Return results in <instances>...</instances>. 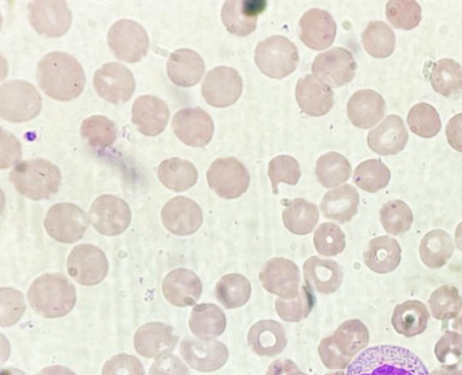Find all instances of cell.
Segmentation results:
<instances>
[{"instance_id":"6da1fadb","label":"cell","mask_w":462,"mask_h":375,"mask_svg":"<svg viewBox=\"0 0 462 375\" xmlns=\"http://www.w3.org/2000/svg\"><path fill=\"white\" fill-rule=\"evenodd\" d=\"M36 77L41 89L59 101L77 98L83 91L86 81L80 63L62 51H52L42 58Z\"/></svg>"},{"instance_id":"7a4b0ae2","label":"cell","mask_w":462,"mask_h":375,"mask_svg":"<svg viewBox=\"0 0 462 375\" xmlns=\"http://www.w3.org/2000/svg\"><path fill=\"white\" fill-rule=\"evenodd\" d=\"M346 375H429V372L411 351L395 345H378L358 354L347 366Z\"/></svg>"},{"instance_id":"3957f363","label":"cell","mask_w":462,"mask_h":375,"mask_svg":"<svg viewBox=\"0 0 462 375\" xmlns=\"http://www.w3.org/2000/svg\"><path fill=\"white\" fill-rule=\"evenodd\" d=\"M32 309L47 318L60 317L71 311L76 302L72 283L61 274H44L37 278L28 290Z\"/></svg>"},{"instance_id":"277c9868","label":"cell","mask_w":462,"mask_h":375,"mask_svg":"<svg viewBox=\"0 0 462 375\" xmlns=\"http://www.w3.org/2000/svg\"><path fill=\"white\" fill-rule=\"evenodd\" d=\"M9 179L23 196L32 199H46L59 190L60 173L56 165L44 159H32L17 164Z\"/></svg>"},{"instance_id":"5b68a950","label":"cell","mask_w":462,"mask_h":375,"mask_svg":"<svg viewBox=\"0 0 462 375\" xmlns=\"http://www.w3.org/2000/svg\"><path fill=\"white\" fill-rule=\"evenodd\" d=\"M254 61L264 75L279 79L294 71L299 62V52L288 38L273 35L257 44Z\"/></svg>"},{"instance_id":"8992f818","label":"cell","mask_w":462,"mask_h":375,"mask_svg":"<svg viewBox=\"0 0 462 375\" xmlns=\"http://www.w3.org/2000/svg\"><path fill=\"white\" fill-rule=\"evenodd\" d=\"M42 109V98L35 87L24 80H10L0 87V114L8 122L33 119Z\"/></svg>"},{"instance_id":"52a82bcc","label":"cell","mask_w":462,"mask_h":375,"mask_svg":"<svg viewBox=\"0 0 462 375\" xmlns=\"http://www.w3.org/2000/svg\"><path fill=\"white\" fill-rule=\"evenodd\" d=\"M208 186L225 199L241 197L249 188L250 175L245 166L234 157L218 158L207 172Z\"/></svg>"},{"instance_id":"ba28073f","label":"cell","mask_w":462,"mask_h":375,"mask_svg":"<svg viewBox=\"0 0 462 375\" xmlns=\"http://www.w3.org/2000/svg\"><path fill=\"white\" fill-rule=\"evenodd\" d=\"M107 42L116 57L126 62L141 60L149 49V38L144 28L128 19L119 20L110 27Z\"/></svg>"},{"instance_id":"9c48e42d","label":"cell","mask_w":462,"mask_h":375,"mask_svg":"<svg viewBox=\"0 0 462 375\" xmlns=\"http://www.w3.org/2000/svg\"><path fill=\"white\" fill-rule=\"evenodd\" d=\"M88 221L89 217L77 205L60 203L53 205L48 210L44 226L54 240L63 243H72L83 236Z\"/></svg>"},{"instance_id":"30bf717a","label":"cell","mask_w":462,"mask_h":375,"mask_svg":"<svg viewBox=\"0 0 462 375\" xmlns=\"http://www.w3.org/2000/svg\"><path fill=\"white\" fill-rule=\"evenodd\" d=\"M28 17L34 30L46 37L62 36L72 21L71 12L62 0L32 1L28 5Z\"/></svg>"},{"instance_id":"8fae6325","label":"cell","mask_w":462,"mask_h":375,"mask_svg":"<svg viewBox=\"0 0 462 375\" xmlns=\"http://www.w3.org/2000/svg\"><path fill=\"white\" fill-rule=\"evenodd\" d=\"M88 217L100 233L114 236L122 233L130 224L131 210L124 199L103 195L92 203Z\"/></svg>"},{"instance_id":"7c38bea8","label":"cell","mask_w":462,"mask_h":375,"mask_svg":"<svg viewBox=\"0 0 462 375\" xmlns=\"http://www.w3.org/2000/svg\"><path fill=\"white\" fill-rule=\"evenodd\" d=\"M243 90V81L237 70L226 66L210 69L201 87L208 104L215 107H226L235 104Z\"/></svg>"},{"instance_id":"4fadbf2b","label":"cell","mask_w":462,"mask_h":375,"mask_svg":"<svg viewBox=\"0 0 462 375\" xmlns=\"http://www.w3.org/2000/svg\"><path fill=\"white\" fill-rule=\"evenodd\" d=\"M93 85L99 96L113 104L128 101L135 89L133 73L118 62H108L98 69Z\"/></svg>"},{"instance_id":"5bb4252c","label":"cell","mask_w":462,"mask_h":375,"mask_svg":"<svg viewBox=\"0 0 462 375\" xmlns=\"http://www.w3.org/2000/svg\"><path fill=\"white\" fill-rule=\"evenodd\" d=\"M311 69L313 76L324 84L339 87L353 79L356 62L349 50L335 47L317 55Z\"/></svg>"},{"instance_id":"9a60e30c","label":"cell","mask_w":462,"mask_h":375,"mask_svg":"<svg viewBox=\"0 0 462 375\" xmlns=\"http://www.w3.org/2000/svg\"><path fill=\"white\" fill-rule=\"evenodd\" d=\"M263 288L282 299H291L300 290V274L297 264L283 257L267 261L259 273Z\"/></svg>"},{"instance_id":"2e32d148","label":"cell","mask_w":462,"mask_h":375,"mask_svg":"<svg viewBox=\"0 0 462 375\" xmlns=\"http://www.w3.org/2000/svg\"><path fill=\"white\" fill-rule=\"evenodd\" d=\"M67 269L78 283L93 286L101 282L106 276L108 262L99 248L91 244H79L70 252Z\"/></svg>"},{"instance_id":"e0dca14e","label":"cell","mask_w":462,"mask_h":375,"mask_svg":"<svg viewBox=\"0 0 462 375\" xmlns=\"http://www.w3.org/2000/svg\"><path fill=\"white\" fill-rule=\"evenodd\" d=\"M171 125L179 140L191 147L207 145L214 133L211 116L199 107L180 109L175 114Z\"/></svg>"},{"instance_id":"ac0fdd59","label":"cell","mask_w":462,"mask_h":375,"mask_svg":"<svg viewBox=\"0 0 462 375\" xmlns=\"http://www.w3.org/2000/svg\"><path fill=\"white\" fill-rule=\"evenodd\" d=\"M164 226L177 235H190L197 232L203 222L200 206L186 197L170 199L162 209Z\"/></svg>"},{"instance_id":"d6986e66","label":"cell","mask_w":462,"mask_h":375,"mask_svg":"<svg viewBox=\"0 0 462 375\" xmlns=\"http://www.w3.org/2000/svg\"><path fill=\"white\" fill-rule=\"evenodd\" d=\"M184 360L199 370H213L222 366L228 358L227 347L211 338H188L180 343Z\"/></svg>"},{"instance_id":"ffe728a7","label":"cell","mask_w":462,"mask_h":375,"mask_svg":"<svg viewBox=\"0 0 462 375\" xmlns=\"http://www.w3.org/2000/svg\"><path fill=\"white\" fill-rule=\"evenodd\" d=\"M300 39L315 50L328 48L337 33V24L331 14L319 8L305 12L300 20Z\"/></svg>"},{"instance_id":"44dd1931","label":"cell","mask_w":462,"mask_h":375,"mask_svg":"<svg viewBox=\"0 0 462 375\" xmlns=\"http://www.w3.org/2000/svg\"><path fill=\"white\" fill-rule=\"evenodd\" d=\"M266 5L263 0L226 1L221 10L222 22L230 33L247 36L255 30L257 18Z\"/></svg>"},{"instance_id":"7402d4cb","label":"cell","mask_w":462,"mask_h":375,"mask_svg":"<svg viewBox=\"0 0 462 375\" xmlns=\"http://www.w3.org/2000/svg\"><path fill=\"white\" fill-rule=\"evenodd\" d=\"M169 116L167 104L155 96H141L132 107V122L136 129L146 136H156L161 133L167 124Z\"/></svg>"},{"instance_id":"603a6c76","label":"cell","mask_w":462,"mask_h":375,"mask_svg":"<svg viewBox=\"0 0 462 375\" xmlns=\"http://www.w3.org/2000/svg\"><path fill=\"white\" fill-rule=\"evenodd\" d=\"M302 270L306 286L320 294L335 293L343 281L341 267L331 259L310 256L304 261Z\"/></svg>"},{"instance_id":"cb8c5ba5","label":"cell","mask_w":462,"mask_h":375,"mask_svg":"<svg viewBox=\"0 0 462 375\" xmlns=\"http://www.w3.org/2000/svg\"><path fill=\"white\" fill-rule=\"evenodd\" d=\"M178 336L171 326L152 322L142 325L134 335L136 352L146 358L159 357L169 353L176 345Z\"/></svg>"},{"instance_id":"d4e9b609","label":"cell","mask_w":462,"mask_h":375,"mask_svg":"<svg viewBox=\"0 0 462 375\" xmlns=\"http://www.w3.org/2000/svg\"><path fill=\"white\" fill-rule=\"evenodd\" d=\"M162 292L172 305L189 306L199 299L202 283L192 270L180 268L170 271L164 278Z\"/></svg>"},{"instance_id":"484cf974","label":"cell","mask_w":462,"mask_h":375,"mask_svg":"<svg viewBox=\"0 0 462 375\" xmlns=\"http://www.w3.org/2000/svg\"><path fill=\"white\" fill-rule=\"evenodd\" d=\"M408 138L409 134L402 119L396 114H390L370 131L367 144L375 153L394 155L404 149Z\"/></svg>"},{"instance_id":"4316f807","label":"cell","mask_w":462,"mask_h":375,"mask_svg":"<svg viewBox=\"0 0 462 375\" xmlns=\"http://www.w3.org/2000/svg\"><path fill=\"white\" fill-rule=\"evenodd\" d=\"M300 108L308 115L321 116L333 105V91L311 74L300 78L295 88Z\"/></svg>"},{"instance_id":"83f0119b","label":"cell","mask_w":462,"mask_h":375,"mask_svg":"<svg viewBox=\"0 0 462 375\" xmlns=\"http://www.w3.org/2000/svg\"><path fill=\"white\" fill-rule=\"evenodd\" d=\"M287 343L285 330L276 320H260L254 323L247 333L249 347L261 356L278 355L287 346Z\"/></svg>"},{"instance_id":"f1b7e54d","label":"cell","mask_w":462,"mask_h":375,"mask_svg":"<svg viewBox=\"0 0 462 375\" xmlns=\"http://www.w3.org/2000/svg\"><path fill=\"white\" fill-rule=\"evenodd\" d=\"M385 102L383 96L372 89L355 92L347 102V114L352 123L363 129L376 124L383 116Z\"/></svg>"},{"instance_id":"f546056e","label":"cell","mask_w":462,"mask_h":375,"mask_svg":"<svg viewBox=\"0 0 462 375\" xmlns=\"http://www.w3.org/2000/svg\"><path fill=\"white\" fill-rule=\"evenodd\" d=\"M205 72L202 57L193 50L183 48L173 51L167 62V73L177 86L189 87L198 84Z\"/></svg>"},{"instance_id":"4dcf8cb0","label":"cell","mask_w":462,"mask_h":375,"mask_svg":"<svg viewBox=\"0 0 462 375\" xmlns=\"http://www.w3.org/2000/svg\"><path fill=\"white\" fill-rule=\"evenodd\" d=\"M359 194L349 184L328 191L321 199L320 210L324 217L339 224L349 222L357 213Z\"/></svg>"},{"instance_id":"1f68e13d","label":"cell","mask_w":462,"mask_h":375,"mask_svg":"<svg viewBox=\"0 0 462 375\" xmlns=\"http://www.w3.org/2000/svg\"><path fill=\"white\" fill-rule=\"evenodd\" d=\"M364 261L368 269L378 274L393 271L401 261V247L390 236H377L370 240L364 252Z\"/></svg>"},{"instance_id":"d6a6232c","label":"cell","mask_w":462,"mask_h":375,"mask_svg":"<svg viewBox=\"0 0 462 375\" xmlns=\"http://www.w3.org/2000/svg\"><path fill=\"white\" fill-rule=\"evenodd\" d=\"M429 318V310L422 302L407 300L395 306L392 325L398 334L411 337L425 331Z\"/></svg>"},{"instance_id":"836d02e7","label":"cell","mask_w":462,"mask_h":375,"mask_svg":"<svg viewBox=\"0 0 462 375\" xmlns=\"http://www.w3.org/2000/svg\"><path fill=\"white\" fill-rule=\"evenodd\" d=\"M189 326L197 337L213 339L221 335L226 330V314L216 304L196 305L190 313Z\"/></svg>"},{"instance_id":"e575fe53","label":"cell","mask_w":462,"mask_h":375,"mask_svg":"<svg viewBox=\"0 0 462 375\" xmlns=\"http://www.w3.org/2000/svg\"><path fill=\"white\" fill-rule=\"evenodd\" d=\"M319 219L318 206L304 199L294 198L287 201L282 211L285 228L296 235H307L316 227Z\"/></svg>"},{"instance_id":"d590c367","label":"cell","mask_w":462,"mask_h":375,"mask_svg":"<svg viewBox=\"0 0 462 375\" xmlns=\"http://www.w3.org/2000/svg\"><path fill=\"white\" fill-rule=\"evenodd\" d=\"M157 175L166 188L176 192L190 188L198 179V170L194 164L180 158L162 161Z\"/></svg>"},{"instance_id":"8d00e7d4","label":"cell","mask_w":462,"mask_h":375,"mask_svg":"<svg viewBox=\"0 0 462 375\" xmlns=\"http://www.w3.org/2000/svg\"><path fill=\"white\" fill-rule=\"evenodd\" d=\"M252 286L249 279L240 273L222 276L215 287L217 301L226 309H235L245 305L251 297Z\"/></svg>"},{"instance_id":"74e56055","label":"cell","mask_w":462,"mask_h":375,"mask_svg":"<svg viewBox=\"0 0 462 375\" xmlns=\"http://www.w3.org/2000/svg\"><path fill=\"white\" fill-rule=\"evenodd\" d=\"M423 263L430 268H440L451 258L454 243L449 234L440 229L427 233L419 247Z\"/></svg>"},{"instance_id":"f35d334b","label":"cell","mask_w":462,"mask_h":375,"mask_svg":"<svg viewBox=\"0 0 462 375\" xmlns=\"http://www.w3.org/2000/svg\"><path fill=\"white\" fill-rule=\"evenodd\" d=\"M433 89L446 96L457 97L462 93V67L452 59L435 62L430 73Z\"/></svg>"},{"instance_id":"ab89813d","label":"cell","mask_w":462,"mask_h":375,"mask_svg":"<svg viewBox=\"0 0 462 375\" xmlns=\"http://www.w3.org/2000/svg\"><path fill=\"white\" fill-rule=\"evenodd\" d=\"M332 336L337 350L350 358L364 350L370 339L366 325L356 318L341 323Z\"/></svg>"},{"instance_id":"60d3db41","label":"cell","mask_w":462,"mask_h":375,"mask_svg":"<svg viewBox=\"0 0 462 375\" xmlns=\"http://www.w3.org/2000/svg\"><path fill=\"white\" fill-rule=\"evenodd\" d=\"M315 173L318 181L323 187L336 188L348 179L351 174V165L342 154L330 151L318 159Z\"/></svg>"},{"instance_id":"b9f144b4","label":"cell","mask_w":462,"mask_h":375,"mask_svg":"<svg viewBox=\"0 0 462 375\" xmlns=\"http://www.w3.org/2000/svg\"><path fill=\"white\" fill-rule=\"evenodd\" d=\"M362 43L371 56L384 59L394 50V32L384 22L372 21L362 33Z\"/></svg>"},{"instance_id":"7bdbcfd3","label":"cell","mask_w":462,"mask_h":375,"mask_svg":"<svg viewBox=\"0 0 462 375\" xmlns=\"http://www.w3.org/2000/svg\"><path fill=\"white\" fill-rule=\"evenodd\" d=\"M274 306L281 319L288 323H298L311 313L315 306V297L309 287L302 285L295 297L277 298Z\"/></svg>"},{"instance_id":"ee69618b","label":"cell","mask_w":462,"mask_h":375,"mask_svg":"<svg viewBox=\"0 0 462 375\" xmlns=\"http://www.w3.org/2000/svg\"><path fill=\"white\" fill-rule=\"evenodd\" d=\"M390 169L380 160L371 159L361 162L354 171V182L361 189L375 193L385 188L390 180Z\"/></svg>"},{"instance_id":"f6af8a7d","label":"cell","mask_w":462,"mask_h":375,"mask_svg":"<svg viewBox=\"0 0 462 375\" xmlns=\"http://www.w3.org/2000/svg\"><path fill=\"white\" fill-rule=\"evenodd\" d=\"M407 123L411 131L422 138L434 137L441 128L438 112L426 103L417 104L410 109Z\"/></svg>"},{"instance_id":"bcb514c9","label":"cell","mask_w":462,"mask_h":375,"mask_svg":"<svg viewBox=\"0 0 462 375\" xmlns=\"http://www.w3.org/2000/svg\"><path fill=\"white\" fill-rule=\"evenodd\" d=\"M380 220L388 233L398 235L410 230L413 215L406 203L396 199L389 201L382 206Z\"/></svg>"},{"instance_id":"7dc6e473","label":"cell","mask_w":462,"mask_h":375,"mask_svg":"<svg viewBox=\"0 0 462 375\" xmlns=\"http://www.w3.org/2000/svg\"><path fill=\"white\" fill-rule=\"evenodd\" d=\"M80 132L82 137L94 147L106 148L116 139L115 123L104 115H92L85 119Z\"/></svg>"},{"instance_id":"c3c4849f","label":"cell","mask_w":462,"mask_h":375,"mask_svg":"<svg viewBox=\"0 0 462 375\" xmlns=\"http://www.w3.org/2000/svg\"><path fill=\"white\" fill-rule=\"evenodd\" d=\"M434 318L441 321L454 318L462 307V297L457 288L443 285L438 288L429 299Z\"/></svg>"},{"instance_id":"681fc988","label":"cell","mask_w":462,"mask_h":375,"mask_svg":"<svg viewBox=\"0 0 462 375\" xmlns=\"http://www.w3.org/2000/svg\"><path fill=\"white\" fill-rule=\"evenodd\" d=\"M313 243L319 255L334 257L345 250L346 235L337 224L325 222L316 228Z\"/></svg>"},{"instance_id":"f907efd6","label":"cell","mask_w":462,"mask_h":375,"mask_svg":"<svg viewBox=\"0 0 462 375\" xmlns=\"http://www.w3.org/2000/svg\"><path fill=\"white\" fill-rule=\"evenodd\" d=\"M388 21L398 29L411 30L421 19L420 5L414 0H392L386 4Z\"/></svg>"},{"instance_id":"816d5d0a","label":"cell","mask_w":462,"mask_h":375,"mask_svg":"<svg viewBox=\"0 0 462 375\" xmlns=\"http://www.w3.org/2000/svg\"><path fill=\"white\" fill-rule=\"evenodd\" d=\"M268 176L272 182L273 194H278V185L286 183L295 185L300 177V169L298 161L289 155H279L269 162Z\"/></svg>"},{"instance_id":"f5cc1de1","label":"cell","mask_w":462,"mask_h":375,"mask_svg":"<svg viewBox=\"0 0 462 375\" xmlns=\"http://www.w3.org/2000/svg\"><path fill=\"white\" fill-rule=\"evenodd\" d=\"M0 324L9 326L15 324L25 310L23 297L16 289L3 288L0 289Z\"/></svg>"},{"instance_id":"db71d44e","label":"cell","mask_w":462,"mask_h":375,"mask_svg":"<svg viewBox=\"0 0 462 375\" xmlns=\"http://www.w3.org/2000/svg\"><path fill=\"white\" fill-rule=\"evenodd\" d=\"M435 355L442 363H454L462 356V334L446 332L435 345Z\"/></svg>"},{"instance_id":"11a10c76","label":"cell","mask_w":462,"mask_h":375,"mask_svg":"<svg viewBox=\"0 0 462 375\" xmlns=\"http://www.w3.org/2000/svg\"><path fill=\"white\" fill-rule=\"evenodd\" d=\"M102 375H144L141 361L134 355L120 353L104 365Z\"/></svg>"},{"instance_id":"9f6ffc18","label":"cell","mask_w":462,"mask_h":375,"mask_svg":"<svg viewBox=\"0 0 462 375\" xmlns=\"http://www.w3.org/2000/svg\"><path fill=\"white\" fill-rule=\"evenodd\" d=\"M149 375H189V371L177 356L165 353L153 361Z\"/></svg>"},{"instance_id":"6f0895ef","label":"cell","mask_w":462,"mask_h":375,"mask_svg":"<svg viewBox=\"0 0 462 375\" xmlns=\"http://www.w3.org/2000/svg\"><path fill=\"white\" fill-rule=\"evenodd\" d=\"M318 352L322 361L329 367L345 368L350 363L352 358L342 354L335 345L333 336L324 337L319 346Z\"/></svg>"},{"instance_id":"680465c9","label":"cell","mask_w":462,"mask_h":375,"mask_svg":"<svg viewBox=\"0 0 462 375\" xmlns=\"http://www.w3.org/2000/svg\"><path fill=\"white\" fill-rule=\"evenodd\" d=\"M22 156L19 141L10 133L1 130V168L16 164Z\"/></svg>"},{"instance_id":"91938a15","label":"cell","mask_w":462,"mask_h":375,"mask_svg":"<svg viewBox=\"0 0 462 375\" xmlns=\"http://www.w3.org/2000/svg\"><path fill=\"white\" fill-rule=\"evenodd\" d=\"M446 136L448 144L462 152V113L454 115L446 126Z\"/></svg>"},{"instance_id":"94428289","label":"cell","mask_w":462,"mask_h":375,"mask_svg":"<svg viewBox=\"0 0 462 375\" xmlns=\"http://www.w3.org/2000/svg\"><path fill=\"white\" fill-rule=\"evenodd\" d=\"M35 375H76L72 370L63 367V366H51L42 369L41 371H39Z\"/></svg>"},{"instance_id":"6125c7cd","label":"cell","mask_w":462,"mask_h":375,"mask_svg":"<svg viewBox=\"0 0 462 375\" xmlns=\"http://www.w3.org/2000/svg\"><path fill=\"white\" fill-rule=\"evenodd\" d=\"M455 242L457 247L462 252V222L456 228Z\"/></svg>"},{"instance_id":"be15d7a7","label":"cell","mask_w":462,"mask_h":375,"mask_svg":"<svg viewBox=\"0 0 462 375\" xmlns=\"http://www.w3.org/2000/svg\"><path fill=\"white\" fill-rule=\"evenodd\" d=\"M452 327L456 331L462 333V307L458 314L454 317Z\"/></svg>"},{"instance_id":"e7e4bbea","label":"cell","mask_w":462,"mask_h":375,"mask_svg":"<svg viewBox=\"0 0 462 375\" xmlns=\"http://www.w3.org/2000/svg\"><path fill=\"white\" fill-rule=\"evenodd\" d=\"M0 375H25L23 371L18 370V369H14V368H7V369H4L2 371H1V374Z\"/></svg>"}]
</instances>
